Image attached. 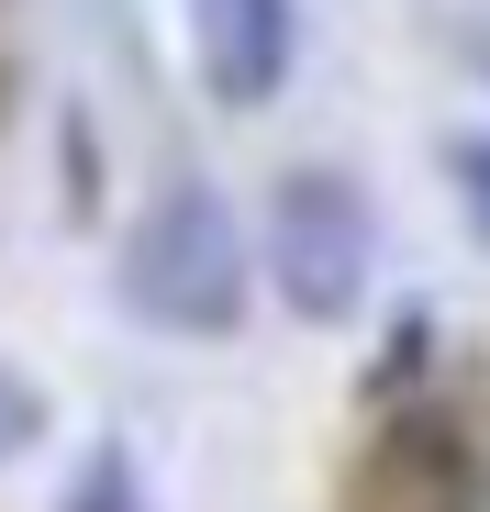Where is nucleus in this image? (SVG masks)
<instances>
[{
    "label": "nucleus",
    "mask_w": 490,
    "mask_h": 512,
    "mask_svg": "<svg viewBox=\"0 0 490 512\" xmlns=\"http://www.w3.org/2000/svg\"><path fill=\"white\" fill-rule=\"evenodd\" d=\"M468 190H479V223H490V145H468Z\"/></svg>",
    "instance_id": "423d86ee"
},
{
    "label": "nucleus",
    "mask_w": 490,
    "mask_h": 512,
    "mask_svg": "<svg viewBox=\"0 0 490 512\" xmlns=\"http://www.w3.org/2000/svg\"><path fill=\"white\" fill-rule=\"evenodd\" d=\"M379 490H390L401 512H479L468 435H457V423H435V412H413V423L390 435V457H379Z\"/></svg>",
    "instance_id": "20e7f679"
},
{
    "label": "nucleus",
    "mask_w": 490,
    "mask_h": 512,
    "mask_svg": "<svg viewBox=\"0 0 490 512\" xmlns=\"http://www.w3.org/2000/svg\"><path fill=\"white\" fill-rule=\"evenodd\" d=\"M190 45H201V78H212V101H268L279 78H290V0H190Z\"/></svg>",
    "instance_id": "7ed1b4c3"
},
{
    "label": "nucleus",
    "mask_w": 490,
    "mask_h": 512,
    "mask_svg": "<svg viewBox=\"0 0 490 512\" xmlns=\"http://www.w3.org/2000/svg\"><path fill=\"white\" fill-rule=\"evenodd\" d=\"M268 268H279V301L312 312V323H346L357 290H368V201L335 179V167H301L268 201Z\"/></svg>",
    "instance_id": "f03ea898"
},
{
    "label": "nucleus",
    "mask_w": 490,
    "mask_h": 512,
    "mask_svg": "<svg viewBox=\"0 0 490 512\" xmlns=\"http://www.w3.org/2000/svg\"><path fill=\"white\" fill-rule=\"evenodd\" d=\"M67 512H134V468L101 446L90 468H78V490H67Z\"/></svg>",
    "instance_id": "39448f33"
},
{
    "label": "nucleus",
    "mask_w": 490,
    "mask_h": 512,
    "mask_svg": "<svg viewBox=\"0 0 490 512\" xmlns=\"http://www.w3.org/2000/svg\"><path fill=\"white\" fill-rule=\"evenodd\" d=\"M123 301L145 323H168V334H223L245 312V234H234V212L201 179L168 190L123 234Z\"/></svg>",
    "instance_id": "f257e3e1"
}]
</instances>
